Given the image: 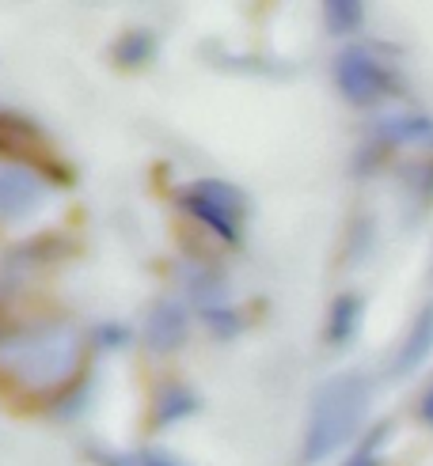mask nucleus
Instances as JSON below:
<instances>
[{"mask_svg": "<svg viewBox=\"0 0 433 466\" xmlns=\"http://www.w3.org/2000/svg\"><path fill=\"white\" fill-rule=\"evenodd\" d=\"M387 145H426L433 148V118L426 114H403V118H392L380 126Z\"/></svg>", "mask_w": 433, "mask_h": 466, "instance_id": "obj_7", "label": "nucleus"}, {"mask_svg": "<svg viewBox=\"0 0 433 466\" xmlns=\"http://www.w3.org/2000/svg\"><path fill=\"white\" fill-rule=\"evenodd\" d=\"M110 466H179V462L156 455V451H137V455H122L119 462H110Z\"/></svg>", "mask_w": 433, "mask_h": 466, "instance_id": "obj_11", "label": "nucleus"}, {"mask_svg": "<svg viewBox=\"0 0 433 466\" xmlns=\"http://www.w3.org/2000/svg\"><path fill=\"white\" fill-rule=\"evenodd\" d=\"M182 208L213 231V236H221L224 243H240L243 239V224H247V198L243 190H236L232 182L224 178H198L191 182L187 190L179 194Z\"/></svg>", "mask_w": 433, "mask_h": 466, "instance_id": "obj_2", "label": "nucleus"}, {"mask_svg": "<svg viewBox=\"0 0 433 466\" xmlns=\"http://www.w3.org/2000/svg\"><path fill=\"white\" fill-rule=\"evenodd\" d=\"M335 87L354 106H369L392 91V73L380 65L369 46H346L335 57Z\"/></svg>", "mask_w": 433, "mask_h": 466, "instance_id": "obj_3", "label": "nucleus"}, {"mask_svg": "<svg viewBox=\"0 0 433 466\" xmlns=\"http://www.w3.org/2000/svg\"><path fill=\"white\" fill-rule=\"evenodd\" d=\"M433 349V304H426L415 319V326H410V334L399 349V357L392 364V376H407V371H415Z\"/></svg>", "mask_w": 433, "mask_h": 466, "instance_id": "obj_5", "label": "nucleus"}, {"mask_svg": "<svg viewBox=\"0 0 433 466\" xmlns=\"http://www.w3.org/2000/svg\"><path fill=\"white\" fill-rule=\"evenodd\" d=\"M182 330H187V319H182V308H175L171 299L168 304H156L149 322H145V338L156 353H168L182 341Z\"/></svg>", "mask_w": 433, "mask_h": 466, "instance_id": "obj_6", "label": "nucleus"}, {"mask_svg": "<svg viewBox=\"0 0 433 466\" xmlns=\"http://www.w3.org/2000/svg\"><path fill=\"white\" fill-rule=\"evenodd\" d=\"M418 413H422V421H426V425H433V383H429V387H426V394H422Z\"/></svg>", "mask_w": 433, "mask_h": 466, "instance_id": "obj_12", "label": "nucleus"}, {"mask_svg": "<svg viewBox=\"0 0 433 466\" xmlns=\"http://www.w3.org/2000/svg\"><path fill=\"white\" fill-rule=\"evenodd\" d=\"M46 201V182L27 167H5L0 171V217L23 220Z\"/></svg>", "mask_w": 433, "mask_h": 466, "instance_id": "obj_4", "label": "nucleus"}, {"mask_svg": "<svg viewBox=\"0 0 433 466\" xmlns=\"http://www.w3.org/2000/svg\"><path fill=\"white\" fill-rule=\"evenodd\" d=\"M327 15V31L331 35H350L361 27V5H350V0H331L324 8Z\"/></svg>", "mask_w": 433, "mask_h": 466, "instance_id": "obj_9", "label": "nucleus"}, {"mask_svg": "<svg viewBox=\"0 0 433 466\" xmlns=\"http://www.w3.org/2000/svg\"><path fill=\"white\" fill-rule=\"evenodd\" d=\"M365 406H369V383L361 376H335L315 390L308 429H304V462L315 466L331 451H338L357 432Z\"/></svg>", "mask_w": 433, "mask_h": 466, "instance_id": "obj_1", "label": "nucleus"}, {"mask_svg": "<svg viewBox=\"0 0 433 466\" xmlns=\"http://www.w3.org/2000/svg\"><path fill=\"white\" fill-rule=\"evenodd\" d=\"M384 436H387V425H376L373 436H365V444L357 448V455L346 462V466H380V444H384Z\"/></svg>", "mask_w": 433, "mask_h": 466, "instance_id": "obj_10", "label": "nucleus"}, {"mask_svg": "<svg viewBox=\"0 0 433 466\" xmlns=\"http://www.w3.org/2000/svg\"><path fill=\"white\" fill-rule=\"evenodd\" d=\"M357 319H361V299L357 296H338L335 308H331V322H327V338L335 345H346L357 330Z\"/></svg>", "mask_w": 433, "mask_h": 466, "instance_id": "obj_8", "label": "nucleus"}]
</instances>
